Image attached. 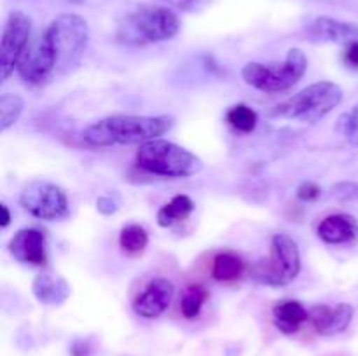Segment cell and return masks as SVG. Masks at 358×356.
<instances>
[{
    "label": "cell",
    "mask_w": 358,
    "mask_h": 356,
    "mask_svg": "<svg viewBox=\"0 0 358 356\" xmlns=\"http://www.w3.org/2000/svg\"><path fill=\"white\" fill-rule=\"evenodd\" d=\"M173 128L168 115H112L93 122L83 131L90 147H114L145 143L163 136Z\"/></svg>",
    "instance_id": "obj_1"
},
{
    "label": "cell",
    "mask_w": 358,
    "mask_h": 356,
    "mask_svg": "<svg viewBox=\"0 0 358 356\" xmlns=\"http://www.w3.org/2000/svg\"><path fill=\"white\" fill-rule=\"evenodd\" d=\"M180 31V20L168 7L142 6L121 21L117 40L128 45H145L171 40Z\"/></svg>",
    "instance_id": "obj_2"
},
{
    "label": "cell",
    "mask_w": 358,
    "mask_h": 356,
    "mask_svg": "<svg viewBox=\"0 0 358 356\" xmlns=\"http://www.w3.org/2000/svg\"><path fill=\"white\" fill-rule=\"evenodd\" d=\"M42 40L51 49L56 72L66 73L79 65L90 42V27L79 14H59L51 21Z\"/></svg>",
    "instance_id": "obj_3"
},
{
    "label": "cell",
    "mask_w": 358,
    "mask_h": 356,
    "mask_svg": "<svg viewBox=\"0 0 358 356\" xmlns=\"http://www.w3.org/2000/svg\"><path fill=\"white\" fill-rule=\"evenodd\" d=\"M136 164L140 170L156 177L185 178L203 170V161L191 150L168 140H150L136 150Z\"/></svg>",
    "instance_id": "obj_4"
},
{
    "label": "cell",
    "mask_w": 358,
    "mask_h": 356,
    "mask_svg": "<svg viewBox=\"0 0 358 356\" xmlns=\"http://www.w3.org/2000/svg\"><path fill=\"white\" fill-rule=\"evenodd\" d=\"M343 101V89L334 82L322 80L299 91L289 100L276 105L269 115L280 119H292L303 124H317L331 114Z\"/></svg>",
    "instance_id": "obj_5"
},
{
    "label": "cell",
    "mask_w": 358,
    "mask_h": 356,
    "mask_svg": "<svg viewBox=\"0 0 358 356\" xmlns=\"http://www.w3.org/2000/svg\"><path fill=\"white\" fill-rule=\"evenodd\" d=\"M308 70V58L301 49H290L282 63H247L241 70L245 82L262 93H280L296 86Z\"/></svg>",
    "instance_id": "obj_6"
},
{
    "label": "cell",
    "mask_w": 358,
    "mask_h": 356,
    "mask_svg": "<svg viewBox=\"0 0 358 356\" xmlns=\"http://www.w3.org/2000/svg\"><path fill=\"white\" fill-rule=\"evenodd\" d=\"M301 272V253L289 234H275L269 257L259 260L252 269V278L266 286H285Z\"/></svg>",
    "instance_id": "obj_7"
},
{
    "label": "cell",
    "mask_w": 358,
    "mask_h": 356,
    "mask_svg": "<svg viewBox=\"0 0 358 356\" xmlns=\"http://www.w3.org/2000/svg\"><path fill=\"white\" fill-rule=\"evenodd\" d=\"M20 202L38 220H59L69 215V199L62 187L48 180H31L23 187Z\"/></svg>",
    "instance_id": "obj_8"
},
{
    "label": "cell",
    "mask_w": 358,
    "mask_h": 356,
    "mask_svg": "<svg viewBox=\"0 0 358 356\" xmlns=\"http://www.w3.org/2000/svg\"><path fill=\"white\" fill-rule=\"evenodd\" d=\"M31 34V20L21 10L9 14L3 27L0 45V79L7 80L17 68V63L27 52L28 38Z\"/></svg>",
    "instance_id": "obj_9"
},
{
    "label": "cell",
    "mask_w": 358,
    "mask_h": 356,
    "mask_svg": "<svg viewBox=\"0 0 358 356\" xmlns=\"http://www.w3.org/2000/svg\"><path fill=\"white\" fill-rule=\"evenodd\" d=\"M175 295V286L166 278H154L133 300V311L138 316L152 320L161 316L170 307Z\"/></svg>",
    "instance_id": "obj_10"
},
{
    "label": "cell",
    "mask_w": 358,
    "mask_h": 356,
    "mask_svg": "<svg viewBox=\"0 0 358 356\" xmlns=\"http://www.w3.org/2000/svg\"><path fill=\"white\" fill-rule=\"evenodd\" d=\"M17 73L21 79L31 86H38V84L45 82L56 73V61L52 56L51 49L48 47L44 40L37 42L34 47L28 49L23 54V58L17 63Z\"/></svg>",
    "instance_id": "obj_11"
},
{
    "label": "cell",
    "mask_w": 358,
    "mask_h": 356,
    "mask_svg": "<svg viewBox=\"0 0 358 356\" xmlns=\"http://www.w3.org/2000/svg\"><path fill=\"white\" fill-rule=\"evenodd\" d=\"M9 251L17 262L44 265L48 262V241L42 230L27 227L20 229L9 243Z\"/></svg>",
    "instance_id": "obj_12"
},
{
    "label": "cell",
    "mask_w": 358,
    "mask_h": 356,
    "mask_svg": "<svg viewBox=\"0 0 358 356\" xmlns=\"http://www.w3.org/2000/svg\"><path fill=\"white\" fill-rule=\"evenodd\" d=\"M308 38L317 44H352L358 40V27L346 21L320 16L308 27Z\"/></svg>",
    "instance_id": "obj_13"
},
{
    "label": "cell",
    "mask_w": 358,
    "mask_h": 356,
    "mask_svg": "<svg viewBox=\"0 0 358 356\" xmlns=\"http://www.w3.org/2000/svg\"><path fill=\"white\" fill-rule=\"evenodd\" d=\"M353 313H355L353 307L346 302L338 304L336 307L318 304V306L310 309V321L313 323L315 330L318 334L331 337V335L341 334L350 327L353 320Z\"/></svg>",
    "instance_id": "obj_14"
},
{
    "label": "cell",
    "mask_w": 358,
    "mask_h": 356,
    "mask_svg": "<svg viewBox=\"0 0 358 356\" xmlns=\"http://www.w3.org/2000/svg\"><path fill=\"white\" fill-rule=\"evenodd\" d=\"M318 236L329 244H348L358 239V220L348 213H336L318 225Z\"/></svg>",
    "instance_id": "obj_15"
},
{
    "label": "cell",
    "mask_w": 358,
    "mask_h": 356,
    "mask_svg": "<svg viewBox=\"0 0 358 356\" xmlns=\"http://www.w3.org/2000/svg\"><path fill=\"white\" fill-rule=\"evenodd\" d=\"M308 320H310V311H306V307L299 300H280L273 307V321H275V327L285 335L296 334L301 328V325Z\"/></svg>",
    "instance_id": "obj_16"
},
{
    "label": "cell",
    "mask_w": 358,
    "mask_h": 356,
    "mask_svg": "<svg viewBox=\"0 0 358 356\" xmlns=\"http://www.w3.org/2000/svg\"><path fill=\"white\" fill-rule=\"evenodd\" d=\"M31 292L44 306H59L70 297V285L59 276L38 274L34 279Z\"/></svg>",
    "instance_id": "obj_17"
},
{
    "label": "cell",
    "mask_w": 358,
    "mask_h": 356,
    "mask_svg": "<svg viewBox=\"0 0 358 356\" xmlns=\"http://www.w3.org/2000/svg\"><path fill=\"white\" fill-rule=\"evenodd\" d=\"M192 212H194V201L189 195H175L170 202H166L157 212V223L161 227H171L177 222L187 218Z\"/></svg>",
    "instance_id": "obj_18"
},
{
    "label": "cell",
    "mask_w": 358,
    "mask_h": 356,
    "mask_svg": "<svg viewBox=\"0 0 358 356\" xmlns=\"http://www.w3.org/2000/svg\"><path fill=\"white\" fill-rule=\"evenodd\" d=\"M245 271V262L238 255L224 251L213 258L212 276L217 281H234Z\"/></svg>",
    "instance_id": "obj_19"
},
{
    "label": "cell",
    "mask_w": 358,
    "mask_h": 356,
    "mask_svg": "<svg viewBox=\"0 0 358 356\" xmlns=\"http://www.w3.org/2000/svg\"><path fill=\"white\" fill-rule=\"evenodd\" d=\"M119 244L126 253H142L149 244V234L138 223H129V225L122 227L121 234H119Z\"/></svg>",
    "instance_id": "obj_20"
},
{
    "label": "cell",
    "mask_w": 358,
    "mask_h": 356,
    "mask_svg": "<svg viewBox=\"0 0 358 356\" xmlns=\"http://www.w3.org/2000/svg\"><path fill=\"white\" fill-rule=\"evenodd\" d=\"M210 293L203 285H189L180 299V311L187 320H194L201 313Z\"/></svg>",
    "instance_id": "obj_21"
},
{
    "label": "cell",
    "mask_w": 358,
    "mask_h": 356,
    "mask_svg": "<svg viewBox=\"0 0 358 356\" xmlns=\"http://www.w3.org/2000/svg\"><path fill=\"white\" fill-rule=\"evenodd\" d=\"M226 121L229 122L231 128H234L240 133H252L257 128L259 115L254 108H250L248 105L238 103L234 107H231L226 114Z\"/></svg>",
    "instance_id": "obj_22"
},
{
    "label": "cell",
    "mask_w": 358,
    "mask_h": 356,
    "mask_svg": "<svg viewBox=\"0 0 358 356\" xmlns=\"http://www.w3.org/2000/svg\"><path fill=\"white\" fill-rule=\"evenodd\" d=\"M23 108V98L10 93L2 94L0 96V131L6 133L10 126L16 124Z\"/></svg>",
    "instance_id": "obj_23"
},
{
    "label": "cell",
    "mask_w": 358,
    "mask_h": 356,
    "mask_svg": "<svg viewBox=\"0 0 358 356\" xmlns=\"http://www.w3.org/2000/svg\"><path fill=\"white\" fill-rule=\"evenodd\" d=\"M338 131L345 136L348 142L358 145V103L348 114L341 115L338 122Z\"/></svg>",
    "instance_id": "obj_24"
},
{
    "label": "cell",
    "mask_w": 358,
    "mask_h": 356,
    "mask_svg": "<svg viewBox=\"0 0 358 356\" xmlns=\"http://www.w3.org/2000/svg\"><path fill=\"white\" fill-rule=\"evenodd\" d=\"M332 198L341 202H358V184L355 181H339L331 187Z\"/></svg>",
    "instance_id": "obj_25"
},
{
    "label": "cell",
    "mask_w": 358,
    "mask_h": 356,
    "mask_svg": "<svg viewBox=\"0 0 358 356\" xmlns=\"http://www.w3.org/2000/svg\"><path fill=\"white\" fill-rule=\"evenodd\" d=\"M119 206H121V198H119L115 192L100 195V198L96 199V209L105 216L114 215V213L119 209Z\"/></svg>",
    "instance_id": "obj_26"
},
{
    "label": "cell",
    "mask_w": 358,
    "mask_h": 356,
    "mask_svg": "<svg viewBox=\"0 0 358 356\" xmlns=\"http://www.w3.org/2000/svg\"><path fill=\"white\" fill-rule=\"evenodd\" d=\"M322 194V188L318 187L315 181H304L303 185H301L299 188H297V198L301 199V201H315V199L320 198Z\"/></svg>",
    "instance_id": "obj_27"
},
{
    "label": "cell",
    "mask_w": 358,
    "mask_h": 356,
    "mask_svg": "<svg viewBox=\"0 0 358 356\" xmlns=\"http://www.w3.org/2000/svg\"><path fill=\"white\" fill-rule=\"evenodd\" d=\"M345 61H346V65L353 66V68H358V40L346 45Z\"/></svg>",
    "instance_id": "obj_28"
},
{
    "label": "cell",
    "mask_w": 358,
    "mask_h": 356,
    "mask_svg": "<svg viewBox=\"0 0 358 356\" xmlns=\"http://www.w3.org/2000/svg\"><path fill=\"white\" fill-rule=\"evenodd\" d=\"M0 213H2V218H0V227H7L10 223L9 208H7L6 205H0Z\"/></svg>",
    "instance_id": "obj_29"
},
{
    "label": "cell",
    "mask_w": 358,
    "mask_h": 356,
    "mask_svg": "<svg viewBox=\"0 0 358 356\" xmlns=\"http://www.w3.org/2000/svg\"><path fill=\"white\" fill-rule=\"evenodd\" d=\"M173 2L177 3V6H180V7H189L191 3H194L196 0H173Z\"/></svg>",
    "instance_id": "obj_30"
}]
</instances>
